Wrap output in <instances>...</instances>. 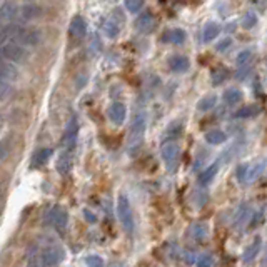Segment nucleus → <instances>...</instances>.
Here are the masks:
<instances>
[{
  "label": "nucleus",
  "instance_id": "21",
  "mask_svg": "<svg viewBox=\"0 0 267 267\" xmlns=\"http://www.w3.org/2000/svg\"><path fill=\"white\" fill-rule=\"evenodd\" d=\"M242 97H244V94L237 87H230L224 92V102H226L227 106H235V104H239L242 101Z\"/></svg>",
  "mask_w": 267,
  "mask_h": 267
},
{
  "label": "nucleus",
  "instance_id": "2",
  "mask_svg": "<svg viewBox=\"0 0 267 267\" xmlns=\"http://www.w3.org/2000/svg\"><path fill=\"white\" fill-rule=\"evenodd\" d=\"M265 159H259L255 162H247L237 167V179L240 184H250L252 181H255L257 177L262 174V170L265 169Z\"/></svg>",
  "mask_w": 267,
  "mask_h": 267
},
{
  "label": "nucleus",
  "instance_id": "13",
  "mask_svg": "<svg viewBox=\"0 0 267 267\" xmlns=\"http://www.w3.org/2000/svg\"><path fill=\"white\" fill-rule=\"evenodd\" d=\"M69 34L75 39H82L87 34V22L80 15H75L69 25Z\"/></svg>",
  "mask_w": 267,
  "mask_h": 267
},
{
  "label": "nucleus",
  "instance_id": "31",
  "mask_svg": "<svg viewBox=\"0 0 267 267\" xmlns=\"http://www.w3.org/2000/svg\"><path fill=\"white\" fill-rule=\"evenodd\" d=\"M242 27L244 29H254L255 27V24H257V15H255L254 12H247V14H244V17H242Z\"/></svg>",
  "mask_w": 267,
  "mask_h": 267
},
{
  "label": "nucleus",
  "instance_id": "3",
  "mask_svg": "<svg viewBox=\"0 0 267 267\" xmlns=\"http://www.w3.org/2000/svg\"><path fill=\"white\" fill-rule=\"evenodd\" d=\"M117 217L120 221V226L124 227L125 232L132 234L134 227H135L134 212H132V207H130V202H129L127 196H124V194H120L119 201H117Z\"/></svg>",
  "mask_w": 267,
  "mask_h": 267
},
{
  "label": "nucleus",
  "instance_id": "35",
  "mask_svg": "<svg viewBox=\"0 0 267 267\" xmlns=\"http://www.w3.org/2000/svg\"><path fill=\"white\" fill-rule=\"evenodd\" d=\"M85 264L88 267H104V259L101 257V255L92 254V255H87L85 257Z\"/></svg>",
  "mask_w": 267,
  "mask_h": 267
},
{
  "label": "nucleus",
  "instance_id": "33",
  "mask_svg": "<svg viewBox=\"0 0 267 267\" xmlns=\"http://www.w3.org/2000/svg\"><path fill=\"white\" fill-rule=\"evenodd\" d=\"M144 7V0H125V9L130 14H139Z\"/></svg>",
  "mask_w": 267,
  "mask_h": 267
},
{
  "label": "nucleus",
  "instance_id": "34",
  "mask_svg": "<svg viewBox=\"0 0 267 267\" xmlns=\"http://www.w3.org/2000/svg\"><path fill=\"white\" fill-rule=\"evenodd\" d=\"M250 59H252V50L245 49L242 52H239V55H237V59H235V62H237L239 67H242V65H249Z\"/></svg>",
  "mask_w": 267,
  "mask_h": 267
},
{
  "label": "nucleus",
  "instance_id": "18",
  "mask_svg": "<svg viewBox=\"0 0 267 267\" xmlns=\"http://www.w3.org/2000/svg\"><path fill=\"white\" fill-rule=\"evenodd\" d=\"M102 30L109 39H115V37H119V34H120V24L115 22L114 17H109L107 20H104Z\"/></svg>",
  "mask_w": 267,
  "mask_h": 267
},
{
  "label": "nucleus",
  "instance_id": "5",
  "mask_svg": "<svg viewBox=\"0 0 267 267\" xmlns=\"http://www.w3.org/2000/svg\"><path fill=\"white\" fill-rule=\"evenodd\" d=\"M179 154H181V147L177 142H165L160 149V155L162 160L165 162L167 169L170 172H174L177 169V162H179Z\"/></svg>",
  "mask_w": 267,
  "mask_h": 267
},
{
  "label": "nucleus",
  "instance_id": "14",
  "mask_svg": "<svg viewBox=\"0 0 267 267\" xmlns=\"http://www.w3.org/2000/svg\"><path fill=\"white\" fill-rule=\"evenodd\" d=\"M0 78L5 82H15L19 78V69L10 62H0Z\"/></svg>",
  "mask_w": 267,
  "mask_h": 267
},
{
  "label": "nucleus",
  "instance_id": "4",
  "mask_svg": "<svg viewBox=\"0 0 267 267\" xmlns=\"http://www.w3.org/2000/svg\"><path fill=\"white\" fill-rule=\"evenodd\" d=\"M0 55L7 62H10V64H19V62L25 60L27 50H25L24 45H20L19 42H9V44H5L2 49H0Z\"/></svg>",
  "mask_w": 267,
  "mask_h": 267
},
{
  "label": "nucleus",
  "instance_id": "39",
  "mask_svg": "<svg viewBox=\"0 0 267 267\" xmlns=\"http://www.w3.org/2000/svg\"><path fill=\"white\" fill-rule=\"evenodd\" d=\"M83 214L87 216V221H88V222H96V216H92V214L88 212V211H83Z\"/></svg>",
  "mask_w": 267,
  "mask_h": 267
},
{
  "label": "nucleus",
  "instance_id": "9",
  "mask_svg": "<svg viewBox=\"0 0 267 267\" xmlns=\"http://www.w3.org/2000/svg\"><path fill=\"white\" fill-rule=\"evenodd\" d=\"M167 65H169V69L174 72V74H186V72L189 70V67H191V62H189V59H187L186 55L175 54V55L169 57Z\"/></svg>",
  "mask_w": 267,
  "mask_h": 267
},
{
  "label": "nucleus",
  "instance_id": "32",
  "mask_svg": "<svg viewBox=\"0 0 267 267\" xmlns=\"http://www.w3.org/2000/svg\"><path fill=\"white\" fill-rule=\"evenodd\" d=\"M12 83L10 82H5L0 78V101H7V99L12 96Z\"/></svg>",
  "mask_w": 267,
  "mask_h": 267
},
{
  "label": "nucleus",
  "instance_id": "36",
  "mask_svg": "<svg viewBox=\"0 0 267 267\" xmlns=\"http://www.w3.org/2000/svg\"><path fill=\"white\" fill-rule=\"evenodd\" d=\"M214 264V257L211 254H202V255H199V259H197V267H212Z\"/></svg>",
  "mask_w": 267,
  "mask_h": 267
},
{
  "label": "nucleus",
  "instance_id": "22",
  "mask_svg": "<svg viewBox=\"0 0 267 267\" xmlns=\"http://www.w3.org/2000/svg\"><path fill=\"white\" fill-rule=\"evenodd\" d=\"M19 14L24 20H34V19L40 17V9L34 4H25L20 7Z\"/></svg>",
  "mask_w": 267,
  "mask_h": 267
},
{
  "label": "nucleus",
  "instance_id": "28",
  "mask_svg": "<svg viewBox=\"0 0 267 267\" xmlns=\"http://www.w3.org/2000/svg\"><path fill=\"white\" fill-rule=\"evenodd\" d=\"M49 157H50V149H39L37 152L34 154V157H32V164H34V167L44 165L45 162L49 160Z\"/></svg>",
  "mask_w": 267,
  "mask_h": 267
},
{
  "label": "nucleus",
  "instance_id": "37",
  "mask_svg": "<svg viewBox=\"0 0 267 267\" xmlns=\"http://www.w3.org/2000/svg\"><path fill=\"white\" fill-rule=\"evenodd\" d=\"M250 72H252V67H250V65H242V67H239L237 72H235V77H237L239 80H244V78L249 77Z\"/></svg>",
  "mask_w": 267,
  "mask_h": 267
},
{
  "label": "nucleus",
  "instance_id": "1",
  "mask_svg": "<svg viewBox=\"0 0 267 267\" xmlns=\"http://www.w3.org/2000/svg\"><path fill=\"white\" fill-rule=\"evenodd\" d=\"M145 127H147V117H145L144 112H139L134 117L132 124H130V129H129V139H127V142H129V149L130 150L139 149V145L142 144L144 134H145Z\"/></svg>",
  "mask_w": 267,
  "mask_h": 267
},
{
  "label": "nucleus",
  "instance_id": "15",
  "mask_svg": "<svg viewBox=\"0 0 267 267\" xmlns=\"http://www.w3.org/2000/svg\"><path fill=\"white\" fill-rule=\"evenodd\" d=\"M186 39H187V34L182 29H170L162 34V37H160L162 42H169V44H175V45L184 44Z\"/></svg>",
  "mask_w": 267,
  "mask_h": 267
},
{
  "label": "nucleus",
  "instance_id": "7",
  "mask_svg": "<svg viewBox=\"0 0 267 267\" xmlns=\"http://www.w3.org/2000/svg\"><path fill=\"white\" fill-rule=\"evenodd\" d=\"M77 134H78V122H77V117H72V119L69 120V124H67V127H65L64 139H62V144H64V147H65L67 150H70V149L75 145Z\"/></svg>",
  "mask_w": 267,
  "mask_h": 267
},
{
  "label": "nucleus",
  "instance_id": "17",
  "mask_svg": "<svg viewBox=\"0 0 267 267\" xmlns=\"http://www.w3.org/2000/svg\"><path fill=\"white\" fill-rule=\"evenodd\" d=\"M219 169H221V164H219V162H214V164L209 165L207 169H204V170L201 172V174H199V184H201V186L211 184L214 177L217 175Z\"/></svg>",
  "mask_w": 267,
  "mask_h": 267
},
{
  "label": "nucleus",
  "instance_id": "24",
  "mask_svg": "<svg viewBox=\"0 0 267 267\" xmlns=\"http://www.w3.org/2000/svg\"><path fill=\"white\" fill-rule=\"evenodd\" d=\"M227 140V135L222 132V130H209L206 134V142L211 144V145H219V144H224Z\"/></svg>",
  "mask_w": 267,
  "mask_h": 267
},
{
  "label": "nucleus",
  "instance_id": "29",
  "mask_svg": "<svg viewBox=\"0 0 267 267\" xmlns=\"http://www.w3.org/2000/svg\"><path fill=\"white\" fill-rule=\"evenodd\" d=\"M70 167H72V162H70V157L64 154L59 159V162H57V170L60 172L62 175H67L70 172Z\"/></svg>",
  "mask_w": 267,
  "mask_h": 267
},
{
  "label": "nucleus",
  "instance_id": "30",
  "mask_svg": "<svg viewBox=\"0 0 267 267\" xmlns=\"http://www.w3.org/2000/svg\"><path fill=\"white\" fill-rule=\"evenodd\" d=\"M227 70L226 69H222V67H217V69H214L212 70V74H211V80L214 85H221V83L226 80L227 78Z\"/></svg>",
  "mask_w": 267,
  "mask_h": 267
},
{
  "label": "nucleus",
  "instance_id": "25",
  "mask_svg": "<svg viewBox=\"0 0 267 267\" xmlns=\"http://www.w3.org/2000/svg\"><path fill=\"white\" fill-rule=\"evenodd\" d=\"M216 104H217V96L211 94V96L202 97L201 101L197 102V111L199 112H209V111H212V109L216 107Z\"/></svg>",
  "mask_w": 267,
  "mask_h": 267
},
{
  "label": "nucleus",
  "instance_id": "27",
  "mask_svg": "<svg viewBox=\"0 0 267 267\" xmlns=\"http://www.w3.org/2000/svg\"><path fill=\"white\" fill-rule=\"evenodd\" d=\"M189 234H191V237H192V239L202 240V239H206V237H207L209 230H207V226H206V224H194V226L189 229Z\"/></svg>",
  "mask_w": 267,
  "mask_h": 267
},
{
  "label": "nucleus",
  "instance_id": "11",
  "mask_svg": "<svg viewBox=\"0 0 267 267\" xmlns=\"http://www.w3.org/2000/svg\"><path fill=\"white\" fill-rule=\"evenodd\" d=\"M49 224L57 230H64L67 226V212L62 207H54L49 212Z\"/></svg>",
  "mask_w": 267,
  "mask_h": 267
},
{
  "label": "nucleus",
  "instance_id": "16",
  "mask_svg": "<svg viewBox=\"0 0 267 267\" xmlns=\"http://www.w3.org/2000/svg\"><path fill=\"white\" fill-rule=\"evenodd\" d=\"M260 245H262V239L255 237L252 242H250L247 247L244 249V254H242L244 264H250L255 257H257V254H259V250H260Z\"/></svg>",
  "mask_w": 267,
  "mask_h": 267
},
{
  "label": "nucleus",
  "instance_id": "6",
  "mask_svg": "<svg viewBox=\"0 0 267 267\" xmlns=\"http://www.w3.org/2000/svg\"><path fill=\"white\" fill-rule=\"evenodd\" d=\"M64 249L59 245H49L40 252V265L42 267H54L57 264H60L64 260Z\"/></svg>",
  "mask_w": 267,
  "mask_h": 267
},
{
  "label": "nucleus",
  "instance_id": "41",
  "mask_svg": "<svg viewBox=\"0 0 267 267\" xmlns=\"http://www.w3.org/2000/svg\"><path fill=\"white\" fill-rule=\"evenodd\" d=\"M25 2H27V4H32V0H25Z\"/></svg>",
  "mask_w": 267,
  "mask_h": 267
},
{
  "label": "nucleus",
  "instance_id": "26",
  "mask_svg": "<svg viewBox=\"0 0 267 267\" xmlns=\"http://www.w3.org/2000/svg\"><path fill=\"white\" fill-rule=\"evenodd\" d=\"M260 112V109L257 106H244L240 107L239 111L234 112V117L235 119H250V117H255Z\"/></svg>",
  "mask_w": 267,
  "mask_h": 267
},
{
  "label": "nucleus",
  "instance_id": "19",
  "mask_svg": "<svg viewBox=\"0 0 267 267\" xmlns=\"http://www.w3.org/2000/svg\"><path fill=\"white\" fill-rule=\"evenodd\" d=\"M181 134H182V122L177 120V122H172L169 127L165 129V132L162 134V139H164L165 142H174V139L179 137Z\"/></svg>",
  "mask_w": 267,
  "mask_h": 267
},
{
  "label": "nucleus",
  "instance_id": "10",
  "mask_svg": "<svg viewBox=\"0 0 267 267\" xmlns=\"http://www.w3.org/2000/svg\"><path fill=\"white\" fill-rule=\"evenodd\" d=\"M135 29L139 30V32L142 34H150L152 30L155 29V17L150 12H145V14H140L137 19H135Z\"/></svg>",
  "mask_w": 267,
  "mask_h": 267
},
{
  "label": "nucleus",
  "instance_id": "42",
  "mask_svg": "<svg viewBox=\"0 0 267 267\" xmlns=\"http://www.w3.org/2000/svg\"><path fill=\"white\" fill-rule=\"evenodd\" d=\"M0 20H4V19H2V15H0Z\"/></svg>",
  "mask_w": 267,
  "mask_h": 267
},
{
  "label": "nucleus",
  "instance_id": "38",
  "mask_svg": "<svg viewBox=\"0 0 267 267\" xmlns=\"http://www.w3.org/2000/svg\"><path fill=\"white\" fill-rule=\"evenodd\" d=\"M230 45H232V39L226 37V39H222V40L216 45V50H217V52H224V50H227Z\"/></svg>",
  "mask_w": 267,
  "mask_h": 267
},
{
  "label": "nucleus",
  "instance_id": "23",
  "mask_svg": "<svg viewBox=\"0 0 267 267\" xmlns=\"http://www.w3.org/2000/svg\"><path fill=\"white\" fill-rule=\"evenodd\" d=\"M219 34H221V25H219L217 22H209V24H206V27H204L202 40L204 42H212L214 39H217Z\"/></svg>",
  "mask_w": 267,
  "mask_h": 267
},
{
  "label": "nucleus",
  "instance_id": "20",
  "mask_svg": "<svg viewBox=\"0 0 267 267\" xmlns=\"http://www.w3.org/2000/svg\"><path fill=\"white\" fill-rule=\"evenodd\" d=\"M19 7L15 5L12 0H5V2L0 5V15H2L4 20H12L15 15L19 14Z\"/></svg>",
  "mask_w": 267,
  "mask_h": 267
},
{
  "label": "nucleus",
  "instance_id": "12",
  "mask_svg": "<svg viewBox=\"0 0 267 267\" xmlns=\"http://www.w3.org/2000/svg\"><path fill=\"white\" fill-rule=\"evenodd\" d=\"M107 115L114 124L120 125V124H124L125 117H127V107H125V104L122 102H114L111 104V107L107 109Z\"/></svg>",
  "mask_w": 267,
  "mask_h": 267
},
{
  "label": "nucleus",
  "instance_id": "8",
  "mask_svg": "<svg viewBox=\"0 0 267 267\" xmlns=\"http://www.w3.org/2000/svg\"><path fill=\"white\" fill-rule=\"evenodd\" d=\"M15 40H17L20 45L34 47V45H37L39 42H40V34L37 32V30H34V29L22 27V29H20V32H19L17 39H15Z\"/></svg>",
  "mask_w": 267,
  "mask_h": 267
},
{
  "label": "nucleus",
  "instance_id": "40",
  "mask_svg": "<svg viewBox=\"0 0 267 267\" xmlns=\"http://www.w3.org/2000/svg\"><path fill=\"white\" fill-rule=\"evenodd\" d=\"M27 267H39V265H37V264H35V262H34V260H30V264H29Z\"/></svg>",
  "mask_w": 267,
  "mask_h": 267
}]
</instances>
